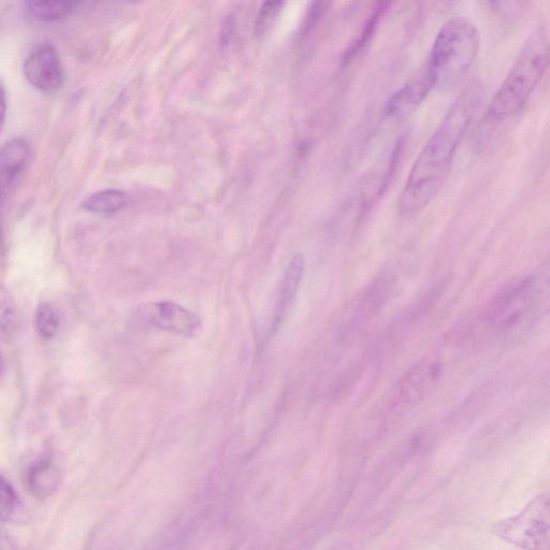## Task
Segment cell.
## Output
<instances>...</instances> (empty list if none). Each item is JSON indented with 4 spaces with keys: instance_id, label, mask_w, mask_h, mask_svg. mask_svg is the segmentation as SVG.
<instances>
[{
    "instance_id": "cell-1",
    "label": "cell",
    "mask_w": 550,
    "mask_h": 550,
    "mask_svg": "<svg viewBox=\"0 0 550 550\" xmlns=\"http://www.w3.org/2000/svg\"><path fill=\"white\" fill-rule=\"evenodd\" d=\"M486 92L480 83H473L455 100L444 119L419 153L398 200L403 216L424 210L438 196L452 169L463 138L479 117Z\"/></svg>"
},
{
    "instance_id": "cell-2",
    "label": "cell",
    "mask_w": 550,
    "mask_h": 550,
    "mask_svg": "<svg viewBox=\"0 0 550 550\" xmlns=\"http://www.w3.org/2000/svg\"><path fill=\"white\" fill-rule=\"evenodd\" d=\"M549 43L546 27L541 26L526 41L508 76L492 96L487 117L502 121L525 107L548 67Z\"/></svg>"
},
{
    "instance_id": "cell-3",
    "label": "cell",
    "mask_w": 550,
    "mask_h": 550,
    "mask_svg": "<svg viewBox=\"0 0 550 550\" xmlns=\"http://www.w3.org/2000/svg\"><path fill=\"white\" fill-rule=\"evenodd\" d=\"M481 47L479 30L466 18L447 21L434 40L426 69L434 90H448L468 75Z\"/></svg>"
},
{
    "instance_id": "cell-4",
    "label": "cell",
    "mask_w": 550,
    "mask_h": 550,
    "mask_svg": "<svg viewBox=\"0 0 550 550\" xmlns=\"http://www.w3.org/2000/svg\"><path fill=\"white\" fill-rule=\"evenodd\" d=\"M549 499L532 500L517 516L500 521L494 532L523 550H549Z\"/></svg>"
},
{
    "instance_id": "cell-5",
    "label": "cell",
    "mask_w": 550,
    "mask_h": 550,
    "mask_svg": "<svg viewBox=\"0 0 550 550\" xmlns=\"http://www.w3.org/2000/svg\"><path fill=\"white\" fill-rule=\"evenodd\" d=\"M535 296H537V284L533 278L516 281L505 288L491 303L489 321L503 331L514 329L529 315Z\"/></svg>"
},
{
    "instance_id": "cell-6",
    "label": "cell",
    "mask_w": 550,
    "mask_h": 550,
    "mask_svg": "<svg viewBox=\"0 0 550 550\" xmlns=\"http://www.w3.org/2000/svg\"><path fill=\"white\" fill-rule=\"evenodd\" d=\"M138 317L152 327L186 338L195 337L202 327L198 315L172 301L151 303L141 309Z\"/></svg>"
},
{
    "instance_id": "cell-7",
    "label": "cell",
    "mask_w": 550,
    "mask_h": 550,
    "mask_svg": "<svg viewBox=\"0 0 550 550\" xmlns=\"http://www.w3.org/2000/svg\"><path fill=\"white\" fill-rule=\"evenodd\" d=\"M23 69L27 81L42 92L59 91L65 81L60 55L50 45L42 46L28 56Z\"/></svg>"
},
{
    "instance_id": "cell-8",
    "label": "cell",
    "mask_w": 550,
    "mask_h": 550,
    "mask_svg": "<svg viewBox=\"0 0 550 550\" xmlns=\"http://www.w3.org/2000/svg\"><path fill=\"white\" fill-rule=\"evenodd\" d=\"M434 90L433 81L423 68L419 74L401 86L387 101L384 109L386 119L400 120L421 106Z\"/></svg>"
},
{
    "instance_id": "cell-9",
    "label": "cell",
    "mask_w": 550,
    "mask_h": 550,
    "mask_svg": "<svg viewBox=\"0 0 550 550\" xmlns=\"http://www.w3.org/2000/svg\"><path fill=\"white\" fill-rule=\"evenodd\" d=\"M30 146L24 139H13L0 148V199H2L24 170Z\"/></svg>"
},
{
    "instance_id": "cell-10",
    "label": "cell",
    "mask_w": 550,
    "mask_h": 550,
    "mask_svg": "<svg viewBox=\"0 0 550 550\" xmlns=\"http://www.w3.org/2000/svg\"><path fill=\"white\" fill-rule=\"evenodd\" d=\"M305 268V258L301 254L295 255L289 262L280 285L274 328L282 323L288 308L291 307L302 281L303 273H305Z\"/></svg>"
},
{
    "instance_id": "cell-11",
    "label": "cell",
    "mask_w": 550,
    "mask_h": 550,
    "mask_svg": "<svg viewBox=\"0 0 550 550\" xmlns=\"http://www.w3.org/2000/svg\"><path fill=\"white\" fill-rule=\"evenodd\" d=\"M61 473L52 462L40 460L28 469L26 483L32 495L38 499H47L59 489L61 485Z\"/></svg>"
},
{
    "instance_id": "cell-12",
    "label": "cell",
    "mask_w": 550,
    "mask_h": 550,
    "mask_svg": "<svg viewBox=\"0 0 550 550\" xmlns=\"http://www.w3.org/2000/svg\"><path fill=\"white\" fill-rule=\"evenodd\" d=\"M441 367L430 364L417 367L404 379L400 396L405 403H415L422 400L432 384L436 383L441 373Z\"/></svg>"
},
{
    "instance_id": "cell-13",
    "label": "cell",
    "mask_w": 550,
    "mask_h": 550,
    "mask_svg": "<svg viewBox=\"0 0 550 550\" xmlns=\"http://www.w3.org/2000/svg\"><path fill=\"white\" fill-rule=\"evenodd\" d=\"M389 5L390 4L388 3H380L376 5L366 21L363 31L360 32L349 48H347L343 53L341 59L342 66L350 65L356 57L368 47L376 31H378V27Z\"/></svg>"
},
{
    "instance_id": "cell-14",
    "label": "cell",
    "mask_w": 550,
    "mask_h": 550,
    "mask_svg": "<svg viewBox=\"0 0 550 550\" xmlns=\"http://www.w3.org/2000/svg\"><path fill=\"white\" fill-rule=\"evenodd\" d=\"M128 196L118 190L97 192L83 201L82 207L97 214H113L124 209L128 204Z\"/></svg>"
},
{
    "instance_id": "cell-15",
    "label": "cell",
    "mask_w": 550,
    "mask_h": 550,
    "mask_svg": "<svg viewBox=\"0 0 550 550\" xmlns=\"http://www.w3.org/2000/svg\"><path fill=\"white\" fill-rule=\"evenodd\" d=\"M77 3L27 2L25 9L30 16L42 22H56L66 19L77 8Z\"/></svg>"
},
{
    "instance_id": "cell-16",
    "label": "cell",
    "mask_w": 550,
    "mask_h": 550,
    "mask_svg": "<svg viewBox=\"0 0 550 550\" xmlns=\"http://www.w3.org/2000/svg\"><path fill=\"white\" fill-rule=\"evenodd\" d=\"M18 311L8 289L0 285V340H8L16 332Z\"/></svg>"
},
{
    "instance_id": "cell-17",
    "label": "cell",
    "mask_w": 550,
    "mask_h": 550,
    "mask_svg": "<svg viewBox=\"0 0 550 550\" xmlns=\"http://www.w3.org/2000/svg\"><path fill=\"white\" fill-rule=\"evenodd\" d=\"M35 328L41 339L50 340L60 329V317L48 302L40 303L35 312Z\"/></svg>"
},
{
    "instance_id": "cell-18",
    "label": "cell",
    "mask_w": 550,
    "mask_h": 550,
    "mask_svg": "<svg viewBox=\"0 0 550 550\" xmlns=\"http://www.w3.org/2000/svg\"><path fill=\"white\" fill-rule=\"evenodd\" d=\"M19 498L10 483L0 474V521H9L16 515Z\"/></svg>"
},
{
    "instance_id": "cell-19",
    "label": "cell",
    "mask_w": 550,
    "mask_h": 550,
    "mask_svg": "<svg viewBox=\"0 0 550 550\" xmlns=\"http://www.w3.org/2000/svg\"><path fill=\"white\" fill-rule=\"evenodd\" d=\"M282 6V2H267L260 8L255 23L256 36H263L267 33L274 20L277 19Z\"/></svg>"
},
{
    "instance_id": "cell-20",
    "label": "cell",
    "mask_w": 550,
    "mask_h": 550,
    "mask_svg": "<svg viewBox=\"0 0 550 550\" xmlns=\"http://www.w3.org/2000/svg\"><path fill=\"white\" fill-rule=\"evenodd\" d=\"M236 21L233 14H229L222 24L220 42L222 49L230 45L231 40L234 38Z\"/></svg>"
},
{
    "instance_id": "cell-21",
    "label": "cell",
    "mask_w": 550,
    "mask_h": 550,
    "mask_svg": "<svg viewBox=\"0 0 550 550\" xmlns=\"http://www.w3.org/2000/svg\"><path fill=\"white\" fill-rule=\"evenodd\" d=\"M329 3H315L309 11L305 32H309L311 28L323 17L327 11Z\"/></svg>"
},
{
    "instance_id": "cell-22",
    "label": "cell",
    "mask_w": 550,
    "mask_h": 550,
    "mask_svg": "<svg viewBox=\"0 0 550 550\" xmlns=\"http://www.w3.org/2000/svg\"><path fill=\"white\" fill-rule=\"evenodd\" d=\"M7 109L8 104L6 90L3 83L0 82V133H2V129L5 125V121L7 118Z\"/></svg>"
},
{
    "instance_id": "cell-23",
    "label": "cell",
    "mask_w": 550,
    "mask_h": 550,
    "mask_svg": "<svg viewBox=\"0 0 550 550\" xmlns=\"http://www.w3.org/2000/svg\"><path fill=\"white\" fill-rule=\"evenodd\" d=\"M3 367H4L3 357H2V354H0V374H2L3 372Z\"/></svg>"
},
{
    "instance_id": "cell-24",
    "label": "cell",
    "mask_w": 550,
    "mask_h": 550,
    "mask_svg": "<svg viewBox=\"0 0 550 550\" xmlns=\"http://www.w3.org/2000/svg\"><path fill=\"white\" fill-rule=\"evenodd\" d=\"M0 549H2V540H0Z\"/></svg>"
}]
</instances>
